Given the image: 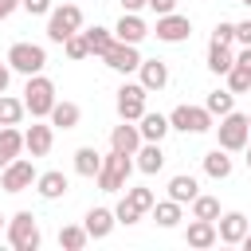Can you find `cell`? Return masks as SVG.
Returning <instances> with one entry per match:
<instances>
[{"label":"cell","mask_w":251,"mask_h":251,"mask_svg":"<svg viewBox=\"0 0 251 251\" xmlns=\"http://www.w3.org/2000/svg\"><path fill=\"white\" fill-rule=\"evenodd\" d=\"M129 173H133V157L129 153H118V149H110L106 157H102V169H98V188L102 192H122L126 184H129Z\"/></svg>","instance_id":"6da1fadb"},{"label":"cell","mask_w":251,"mask_h":251,"mask_svg":"<svg viewBox=\"0 0 251 251\" xmlns=\"http://www.w3.org/2000/svg\"><path fill=\"white\" fill-rule=\"evenodd\" d=\"M55 106V82L39 71V75H27V86H24V110L31 118H47Z\"/></svg>","instance_id":"7a4b0ae2"},{"label":"cell","mask_w":251,"mask_h":251,"mask_svg":"<svg viewBox=\"0 0 251 251\" xmlns=\"http://www.w3.org/2000/svg\"><path fill=\"white\" fill-rule=\"evenodd\" d=\"M216 129V137H220V149H227V153H243L247 149V141H251V126H247V114H224L220 118V126H212Z\"/></svg>","instance_id":"3957f363"},{"label":"cell","mask_w":251,"mask_h":251,"mask_svg":"<svg viewBox=\"0 0 251 251\" xmlns=\"http://www.w3.org/2000/svg\"><path fill=\"white\" fill-rule=\"evenodd\" d=\"M8 243H12V251H39L43 235H39V224L31 212H16L8 220Z\"/></svg>","instance_id":"277c9868"},{"label":"cell","mask_w":251,"mask_h":251,"mask_svg":"<svg viewBox=\"0 0 251 251\" xmlns=\"http://www.w3.org/2000/svg\"><path fill=\"white\" fill-rule=\"evenodd\" d=\"M75 31H82V8L78 4H63V8L47 12V39L51 43H63Z\"/></svg>","instance_id":"5b68a950"},{"label":"cell","mask_w":251,"mask_h":251,"mask_svg":"<svg viewBox=\"0 0 251 251\" xmlns=\"http://www.w3.org/2000/svg\"><path fill=\"white\" fill-rule=\"evenodd\" d=\"M216 122H212V114L204 110V106H188V102H180V106H173V114H169V129H180V133H208Z\"/></svg>","instance_id":"8992f818"},{"label":"cell","mask_w":251,"mask_h":251,"mask_svg":"<svg viewBox=\"0 0 251 251\" xmlns=\"http://www.w3.org/2000/svg\"><path fill=\"white\" fill-rule=\"evenodd\" d=\"M8 67L20 75H39L47 67V51L39 43H12L8 47Z\"/></svg>","instance_id":"52a82bcc"},{"label":"cell","mask_w":251,"mask_h":251,"mask_svg":"<svg viewBox=\"0 0 251 251\" xmlns=\"http://www.w3.org/2000/svg\"><path fill=\"white\" fill-rule=\"evenodd\" d=\"M35 157L27 161V157H16V161H8L4 169H0V188L4 192H24V188H31L35 184Z\"/></svg>","instance_id":"ba28073f"},{"label":"cell","mask_w":251,"mask_h":251,"mask_svg":"<svg viewBox=\"0 0 251 251\" xmlns=\"http://www.w3.org/2000/svg\"><path fill=\"white\" fill-rule=\"evenodd\" d=\"M145 98H149V90H145L141 82H122V86H118V98H114L118 118H122V122H137V118L145 114Z\"/></svg>","instance_id":"9c48e42d"},{"label":"cell","mask_w":251,"mask_h":251,"mask_svg":"<svg viewBox=\"0 0 251 251\" xmlns=\"http://www.w3.org/2000/svg\"><path fill=\"white\" fill-rule=\"evenodd\" d=\"M153 35H157L161 43H184V39L192 35V20H188V16H180V12L157 16V27H153Z\"/></svg>","instance_id":"30bf717a"},{"label":"cell","mask_w":251,"mask_h":251,"mask_svg":"<svg viewBox=\"0 0 251 251\" xmlns=\"http://www.w3.org/2000/svg\"><path fill=\"white\" fill-rule=\"evenodd\" d=\"M102 59H106L110 71H118V75H133L137 63H141V51H137V43H118V39H114V47H110Z\"/></svg>","instance_id":"8fae6325"},{"label":"cell","mask_w":251,"mask_h":251,"mask_svg":"<svg viewBox=\"0 0 251 251\" xmlns=\"http://www.w3.org/2000/svg\"><path fill=\"white\" fill-rule=\"evenodd\" d=\"M247 216L243 212H220V220H216V239L220 243H227V247H239V239L247 235Z\"/></svg>","instance_id":"7c38bea8"},{"label":"cell","mask_w":251,"mask_h":251,"mask_svg":"<svg viewBox=\"0 0 251 251\" xmlns=\"http://www.w3.org/2000/svg\"><path fill=\"white\" fill-rule=\"evenodd\" d=\"M137 82H141L145 90H165V86H169V63H161V59H141V63H137Z\"/></svg>","instance_id":"4fadbf2b"},{"label":"cell","mask_w":251,"mask_h":251,"mask_svg":"<svg viewBox=\"0 0 251 251\" xmlns=\"http://www.w3.org/2000/svg\"><path fill=\"white\" fill-rule=\"evenodd\" d=\"M133 157H137V161H133V169H137V173H145V176H153V173H161V169H165V149H161V141H141Z\"/></svg>","instance_id":"5bb4252c"},{"label":"cell","mask_w":251,"mask_h":251,"mask_svg":"<svg viewBox=\"0 0 251 251\" xmlns=\"http://www.w3.org/2000/svg\"><path fill=\"white\" fill-rule=\"evenodd\" d=\"M51 145H55V126L35 122V126L24 133V149H27L31 157H47V153H51Z\"/></svg>","instance_id":"9a60e30c"},{"label":"cell","mask_w":251,"mask_h":251,"mask_svg":"<svg viewBox=\"0 0 251 251\" xmlns=\"http://www.w3.org/2000/svg\"><path fill=\"white\" fill-rule=\"evenodd\" d=\"M145 35H149L145 20H141L137 12H122V20H118V27H114V39H118V43H141Z\"/></svg>","instance_id":"2e32d148"},{"label":"cell","mask_w":251,"mask_h":251,"mask_svg":"<svg viewBox=\"0 0 251 251\" xmlns=\"http://www.w3.org/2000/svg\"><path fill=\"white\" fill-rule=\"evenodd\" d=\"M137 145H141V129H137V122H122V126H114L110 129V149H118V153H137Z\"/></svg>","instance_id":"e0dca14e"},{"label":"cell","mask_w":251,"mask_h":251,"mask_svg":"<svg viewBox=\"0 0 251 251\" xmlns=\"http://www.w3.org/2000/svg\"><path fill=\"white\" fill-rule=\"evenodd\" d=\"M67 188H71V180H67V173H59V169H47V173L35 176V192H39L43 200H59V196H67Z\"/></svg>","instance_id":"ac0fdd59"},{"label":"cell","mask_w":251,"mask_h":251,"mask_svg":"<svg viewBox=\"0 0 251 251\" xmlns=\"http://www.w3.org/2000/svg\"><path fill=\"white\" fill-rule=\"evenodd\" d=\"M114 208H90L86 212V220H82V227H86V235L90 239H106L110 231H114Z\"/></svg>","instance_id":"d6986e66"},{"label":"cell","mask_w":251,"mask_h":251,"mask_svg":"<svg viewBox=\"0 0 251 251\" xmlns=\"http://www.w3.org/2000/svg\"><path fill=\"white\" fill-rule=\"evenodd\" d=\"M137 129H141V141H161V137L169 133V114H153V110H145V114L137 118Z\"/></svg>","instance_id":"ffe728a7"},{"label":"cell","mask_w":251,"mask_h":251,"mask_svg":"<svg viewBox=\"0 0 251 251\" xmlns=\"http://www.w3.org/2000/svg\"><path fill=\"white\" fill-rule=\"evenodd\" d=\"M184 239H188V247H212V243H220L216 239V220H192L188 224V231H184Z\"/></svg>","instance_id":"44dd1931"},{"label":"cell","mask_w":251,"mask_h":251,"mask_svg":"<svg viewBox=\"0 0 251 251\" xmlns=\"http://www.w3.org/2000/svg\"><path fill=\"white\" fill-rule=\"evenodd\" d=\"M24 153V133L16 126H0V169Z\"/></svg>","instance_id":"7402d4cb"},{"label":"cell","mask_w":251,"mask_h":251,"mask_svg":"<svg viewBox=\"0 0 251 251\" xmlns=\"http://www.w3.org/2000/svg\"><path fill=\"white\" fill-rule=\"evenodd\" d=\"M47 118H51L55 129H75L78 118H82V110H78V102H59V98H55V106H51Z\"/></svg>","instance_id":"603a6c76"},{"label":"cell","mask_w":251,"mask_h":251,"mask_svg":"<svg viewBox=\"0 0 251 251\" xmlns=\"http://www.w3.org/2000/svg\"><path fill=\"white\" fill-rule=\"evenodd\" d=\"M98 169H102V153H98L94 145H78V149H75V173L94 180V176H98Z\"/></svg>","instance_id":"cb8c5ba5"},{"label":"cell","mask_w":251,"mask_h":251,"mask_svg":"<svg viewBox=\"0 0 251 251\" xmlns=\"http://www.w3.org/2000/svg\"><path fill=\"white\" fill-rule=\"evenodd\" d=\"M196 192H200V180L188 176V173H176V176L169 180V200H176V204H192Z\"/></svg>","instance_id":"d4e9b609"},{"label":"cell","mask_w":251,"mask_h":251,"mask_svg":"<svg viewBox=\"0 0 251 251\" xmlns=\"http://www.w3.org/2000/svg\"><path fill=\"white\" fill-rule=\"evenodd\" d=\"M231 63H235V55H231V43H208V71L212 75H227L231 71Z\"/></svg>","instance_id":"484cf974"},{"label":"cell","mask_w":251,"mask_h":251,"mask_svg":"<svg viewBox=\"0 0 251 251\" xmlns=\"http://www.w3.org/2000/svg\"><path fill=\"white\" fill-rule=\"evenodd\" d=\"M204 173L212 176V180H227L231 176V157H227V149H212V153H204Z\"/></svg>","instance_id":"4316f807"},{"label":"cell","mask_w":251,"mask_h":251,"mask_svg":"<svg viewBox=\"0 0 251 251\" xmlns=\"http://www.w3.org/2000/svg\"><path fill=\"white\" fill-rule=\"evenodd\" d=\"M82 39H86L90 55H98V59L114 47V31H110V27H86V31H82Z\"/></svg>","instance_id":"83f0119b"},{"label":"cell","mask_w":251,"mask_h":251,"mask_svg":"<svg viewBox=\"0 0 251 251\" xmlns=\"http://www.w3.org/2000/svg\"><path fill=\"white\" fill-rule=\"evenodd\" d=\"M149 212H153L157 227H176V224L184 220V216H180V204H176V200H157V204H153Z\"/></svg>","instance_id":"f1b7e54d"},{"label":"cell","mask_w":251,"mask_h":251,"mask_svg":"<svg viewBox=\"0 0 251 251\" xmlns=\"http://www.w3.org/2000/svg\"><path fill=\"white\" fill-rule=\"evenodd\" d=\"M204 110H208L212 118H224V114L235 110V94H231V90H212V94L204 98Z\"/></svg>","instance_id":"f546056e"},{"label":"cell","mask_w":251,"mask_h":251,"mask_svg":"<svg viewBox=\"0 0 251 251\" xmlns=\"http://www.w3.org/2000/svg\"><path fill=\"white\" fill-rule=\"evenodd\" d=\"M86 243H90L86 227H78V224H67V227H59V247H63V251H82Z\"/></svg>","instance_id":"4dcf8cb0"},{"label":"cell","mask_w":251,"mask_h":251,"mask_svg":"<svg viewBox=\"0 0 251 251\" xmlns=\"http://www.w3.org/2000/svg\"><path fill=\"white\" fill-rule=\"evenodd\" d=\"M24 98H12V94H0V126H20L24 118Z\"/></svg>","instance_id":"1f68e13d"},{"label":"cell","mask_w":251,"mask_h":251,"mask_svg":"<svg viewBox=\"0 0 251 251\" xmlns=\"http://www.w3.org/2000/svg\"><path fill=\"white\" fill-rule=\"evenodd\" d=\"M192 220H220V200L196 192V196H192Z\"/></svg>","instance_id":"d6a6232c"},{"label":"cell","mask_w":251,"mask_h":251,"mask_svg":"<svg viewBox=\"0 0 251 251\" xmlns=\"http://www.w3.org/2000/svg\"><path fill=\"white\" fill-rule=\"evenodd\" d=\"M224 78H227V90H231V94H247V90H251V71L239 67V63H231V71H227Z\"/></svg>","instance_id":"836d02e7"},{"label":"cell","mask_w":251,"mask_h":251,"mask_svg":"<svg viewBox=\"0 0 251 251\" xmlns=\"http://www.w3.org/2000/svg\"><path fill=\"white\" fill-rule=\"evenodd\" d=\"M126 200H129V204H133V208H137L141 216H145V212H149V208L157 204L153 188H129V184H126Z\"/></svg>","instance_id":"e575fe53"},{"label":"cell","mask_w":251,"mask_h":251,"mask_svg":"<svg viewBox=\"0 0 251 251\" xmlns=\"http://www.w3.org/2000/svg\"><path fill=\"white\" fill-rule=\"evenodd\" d=\"M63 51H67V59H75V63H82V59L90 55V47H86V39H82V31H75V35H67V39H63Z\"/></svg>","instance_id":"d590c367"},{"label":"cell","mask_w":251,"mask_h":251,"mask_svg":"<svg viewBox=\"0 0 251 251\" xmlns=\"http://www.w3.org/2000/svg\"><path fill=\"white\" fill-rule=\"evenodd\" d=\"M114 220H118V224H126V227H133V224L141 220V212H137V208H133V204H129V200L122 196V204L114 208Z\"/></svg>","instance_id":"8d00e7d4"},{"label":"cell","mask_w":251,"mask_h":251,"mask_svg":"<svg viewBox=\"0 0 251 251\" xmlns=\"http://www.w3.org/2000/svg\"><path fill=\"white\" fill-rule=\"evenodd\" d=\"M212 39H216V43H235V24L220 20V24H216V31H212Z\"/></svg>","instance_id":"74e56055"},{"label":"cell","mask_w":251,"mask_h":251,"mask_svg":"<svg viewBox=\"0 0 251 251\" xmlns=\"http://www.w3.org/2000/svg\"><path fill=\"white\" fill-rule=\"evenodd\" d=\"M20 8H24L27 16H47V12H51V0H20Z\"/></svg>","instance_id":"f35d334b"},{"label":"cell","mask_w":251,"mask_h":251,"mask_svg":"<svg viewBox=\"0 0 251 251\" xmlns=\"http://www.w3.org/2000/svg\"><path fill=\"white\" fill-rule=\"evenodd\" d=\"M145 8L153 16H169V12H176V0H145Z\"/></svg>","instance_id":"ab89813d"},{"label":"cell","mask_w":251,"mask_h":251,"mask_svg":"<svg viewBox=\"0 0 251 251\" xmlns=\"http://www.w3.org/2000/svg\"><path fill=\"white\" fill-rule=\"evenodd\" d=\"M235 43L239 47H251V20H239L235 24Z\"/></svg>","instance_id":"60d3db41"},{"label":"cell","mask_w":251,"mask_h":251,"mask_svg":"<svg viewBox=\"0 0 251 251\" xmlns=\"http://www.w3.org/2000/svg\"><path fill=\"white\" fill-rule=\"evenodd\" d=\"M8 82H12V67H8V63H0V94L8 90Z\"/></svg>","instance_id":"b9f144b4"},{"label":"cell","mask_w":251,"mask_h":251,"mask_svg":"<svg viewBox=\"0 0 251 251\" xmlns=\"http://www.w3.org/2000/svg\"><path fill=\"white\" fill-rule=\"evenodd\" d=\"M16 8H20V0H0V20H8Z\"/></svg>","instance_id":"7bdbcfd3"},{"label":"cell","mask_w":251,"mask_h":251,"mask_svg":"<svg viewBox=\"0 0 251 251\" xmlns=\"http://www.w3.org/2000/svg\"><path fill=\"white\" fill-rule=\"evenodd\" d=\"M235 63H239V67H247V71H251V47H239V55H235Z\"/></svg>","instance_id":"ee69618b"},{"label":"cell","mask_w":251,"mask_h":251,"mask_svg":"<svg viewBox=\"0 0 251 251\" xmlns=\"http://www.w3.org/2000/svg\"><path fill=\"white\" fill-rule=\"evenodd\" d=\"M145 0H122V12H141Z\"/></svg>","instance_id":"f6af8a7d"},{"label":"cell","mask_w":251,"mask_h":251,"mask_svg":"<svg viewBox=\"0 0 251 251\" xmlns=\"http://www.w3.org/2000/svg\"><path fill=\"white\" fill-rule=\"evenodd\" d=\"M239 247H243V251H251V224H247V235L239 239Z\"/></svg>","instance_id":"bcb514c9"},{"label":"cell","mask_w":251,"mask_h":251,"mask_svg":"<svg viewBox=\"0 0 251 251\" xmlns=\"http://www.w3.org/2000/svg\"><path fill=\"white\" fill-rule=\"evenodd\" d=\"M247 169H251V141H247Z\"/></svg>","instance_id":"7dc6e473"},{"label":"cell","mask_w":251,"mask_h":251,"mask_svg":"<svg viewBox=\"0 0 251 251\" xmlns=\"http://www.w3.org/2000/svg\"><path fill=\"white\" fill-rule=\"evenodd\" d=\"M0 227H4V212H0Z\"/></svg>","instance_id":"c3c4849f"},{"label":"cell","mask_w":251,"mask_h":251,"mask_svg":"<svg viewBox=\"0 0 251 251\" xmlns=\"http://www.w3.org/2000/svg\"><path fill=\"white\" fill-rule=\"evenodd\" d=\"M239 4H247V8H251V0H239Z\"/></svg>","instance_id":"681fc988"},{"label":"cell","mask_w":251,"mask_h":251,"mask_svg":"<svg viewBox=\"0 0 251 251\" xmlns=\"http://www.w3.org/2000/svg\"><path fill=\"white\" fill-rule=\"evenodd\" d=\"M247 126H251V118H247Z\"/></svg>","instance_id":"f907efd6"}]
</instances>
